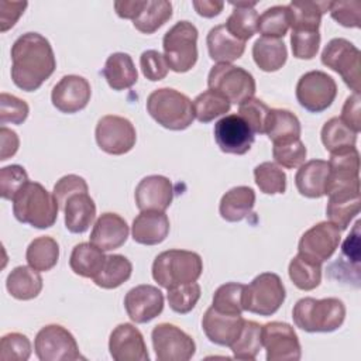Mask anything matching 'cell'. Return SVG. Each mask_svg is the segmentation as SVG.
<instances>
[{
    "instance_id": "obj_13",
    "label": "cell",
    "mask_w": 361,
    "mask_h": 361,
    "mask_svg": "<svg viewBox=\"0 0 361 361\" xmlns=\"http://www.w3.org/2000/svg\"><path fill=\"white\" fill-rule=\"evenodd\" d=\"M151 338L158 361H188L196 353L193 338L171 323L157 324L152 329Z\"/></svg>"
},
{
    "instance_id": "obj_10",
    "label": "cell",
    "mask_w": 361,
    "mask_h": 361,
    "mask_svg": "<svg viewBox=\"0 0 361 361\" xmlns=\"http://www.w3.org/2000/svg\"><path fill=\"white\" fill-rule=\"evenodd\" d=\"M34 350L41 361H76L83 358L73 334L61 324H47L35 336Z\"/></svg>"
},
{
    "instance_id": "obj_54",
    "label": "cell",
    "mask_w": 361,
    "mask_h": 361,
    "mask_svg": "<svg viewBox=\"0 0 361 361\" xmlns=\"http://www.w3.org/2000/svg\"><path fill=\"white\" fill-rule=\"evenodd\" d=\"M89 188H87V183L86 180L79 176V175H65L62 176L55 185H54V190H52V195L59 206V210H63L65 209V204L66 202L69 200L71 196L76 195V193H83V192H87Z\"/></svg>"
},
{
    "instance_id": "obj_55",
    "label": "cell",
    "mask_w": 361,
    "mask_h": 361,
    "mask_svg": "<svg viewBox=\"0 0 361 361\" xmlns=\"http://www.w3.org/2000/svg\"><path fill=\"white\" fill-rule=\"evenodd\" d=\"M140 66H141L142 75L151 82L162 80L168 75V69H169L165 61V56L155 49H147L141 54Z\"/></svg>"
},
{
    "instance_id": "obj_12",
    "label": "cell",
    "mask_w": 361,
    "mask_h": 361,
    "mask_svg": "<svg viewBox=\"0 0 361 361\" xmlns=\"http://www.w3.org/2000/svg\"><path fill=\"white\" fill-rule=\"evenodd\" d=\"M94 137L99 148L110 155H124L130 152L137 141L133 123L121 116H103L96 126Z\"/></svg>"
},
{
    "instance_id": "obj_59",
    "label": "cell",
    "mask_w": 361,
    "mask_h": 361,
    "mask_svg": "<svg viewBox=\"0 0 361 361\" xmlns=\"http://www.w3.org/2000/svg\"><path fill=\"white\" fill-rule=\"evenodd\" d=\"M147 0H130V1H114V10L120 18L134 20L145 7Z\"/></svg>"
},
{
    "instance_id": "obj_26",
    "label": "cell",
    "mask_w": 361,
    "mask_h": 361,
    "mask_svg": "<svg viewBox=\"0 0 361 361\" xmlns=\"http://www.w3.org/2000/svg\"><path fill=\"white\" fill-rule=\"evenodd\" d=\"M65 227L73 234H82L87 231L96 217L94 200L87 192L76 193L69 197L63 209Z\"/></svg>"
},
{
    "instance_id": "obj_45",
    "label": "cell",
    "mask_w": 361,
    "mask_h": 361,
    "mask_svg": "<svg viewBox=\"0 0 361 361\" xmlns=\"http://www.w3.org/2000/svg\"><path fill=\"white\" fill-rule=\"evenodd\" d=\"M289 30V17L286 6H274L267 8L258 17V31L262 37L283 38Z\"/></svg>"
},
{
    "instance_id": "obj_57",
    "label": "cell",
    "mask_w": 361,
    "mask_h": 361,
    "mask_svg": "<svg viewBox=\"0 0 361 361\" xmlns=\"http://www.w3.org/2000/svg\"><path fill=\"white\" fill-rule=\"evenodd\" d=\"M27 6V1H0V31L6 32L14 27Z\"/></svg>"
},
{
    "instance_id": "obj_51",
    "label": "cell",
    "mask_w": 361,
    "mask_h": 361,
    "mask_svg": "<svg viewBox=\"0 0 361 361\" xmlns=\"http://www.w3.org/2000/svg\"><path fill=\"white\" fill-rule=\"evenodd\" d=\"M28 175L21 165H8L0 169V195L6 200H11L28 183Z\"/></svg>"
},
{
    "instance_id": "obj_7",
    "label": "cell",
    "mask_w": 361,
    "mask_h": 361,
    "mask_svg": "<svg viewBox=\"0 0 361 361\" xmlns=\"http://www.w3.org/2000/svg\"><path fill=\"white\" fill-rule=\"evenodd\" d=\"M285 298L286 290L279 275L262 272L244 286L243 309L259 316H272L279 310Z\"/></svg>"
},
{
    "instance_id": "obj_27",
    "label": "cell",
    "mask_w": 361,
    "mask_h": 361,
    "mask_svg": "<svg viewBox=\"0 0 361 361\" xmlns=\"http://www.w3.org/2000/svg\"><path fill=\"white\" fill-rule=\"evenodd\" d=\"M255 204V192L250 186H234L226 192L219 204L220 216L230 223L248 217Z\"/></svg>"
},
{
    "instance_id": "obj_15",
    "label": "cell",
    "mask_w": 361,
    "mask_h": 361,
    "mask_svg": "<svg viewBox=\"0 0 361 361\" xmlns=\"http://www.w3.org/2000/svg\"><path fill=\"white\" fill-rule=\"evenodd\" d=\"M217 147L226 154L244 155L251 149L255 135L245 120L238 114H227L221 117L213 128Z\"/></svg>"
},
{
    "instance_id": "obj_40",
    "label": "cell",
    "mask_w": 361,
    "mask_h": 361,
    "mask_svg": "<svg viewBox=\"0 0 361 361\" xmlns=\"http://www.w3.org/2000/svg\"><path fill=\"white\" fill-rule=\"evenodd\" d=\"M262 326L254 320H244L243 330L237 340L230 345L234 358L254 361L262 347Z\"/></svg>"
},
{
    "instance_id": "obj_4",
    "label": "cell",
    "mask_w": 361,
    "mask_h": 361,
    "mask_svg": "<svg viewBox=\"0 0 361 361\" xmlns=\"http://www.w3.org/2000/svg\"><path fill=\"white\" fill-rule=\"evenodd\" d=\"M202 271L203 262L200 255L188 250L164 251L152 262V278L165 289L196 282Z\"/></svg>"
},
{
    "instance_id": "obj_16",
    "label": "cell",
    "mask_w": 361,
    "mask_h": 361,
    "mask_svg": "<svg viewBox=\"0 0 361 361\" xmlns=\"http://www.w3.org/2000/svg\"><path fill=\"white\" fill-rule=\"evenodd\" d=\"M340 230L330 221H320L305 231L298 244V252L323 264L338 248Z\"/></svg>"
},
{
    "instance_id": "obj_53",
    "label": "cell",
    "mask_w": 361,
    "mask_h": 361,
    "mask_svg": "<svg viewBox=\"0 0 361 361\" xmlns=\"http://www.w3.org/2000/svg\"><path fill=\"white\" fill-rule=\"evenodd\" d=\"M330 16L340 25L348 28H358L361 25V3L351 1H330Z\"/></svg>"
},
{
    "instance_id": "obj_24",
    "label": "cell",
    "mask_w": 361,
    "mask_h": 361,
    "mask_svg": "<svg viewBox=\"0 0 361 361\" xmlns=\"http://www.w3.org/2000/svg\"><path fill=\"white\" fill-rule=\"evenodd\" d=\"M329 176V162L323 159H310L302 164L295 175V185L302 196L320 199L324 196Z\"/></svg>"
},
{
    "instance_id": "obj_43",
    "label": "cell",
    "mask_w": 361,
    "mask_h": 361,
    "mask_svg": "<svg viewBox=\"0 0 361 361\" xmlns=\"http://www.w3.org/2000/svg\"><path fill=\"white\" fill-rule=\"evenodd\" d=\"M254 179L265 195H281L286 190V173L275 162H262L254 168Z\"/></svg>"
},
{
    "instance_id": "obj_20",
    "label": "cell",
    "mask_w": 361,
    "mask_h": 361,
    "mask_svg": "<svg viewBox=\"0 0 361 361\" xmlns=\"http://www.w3.org/2000/svg\"><path fill=\"white\" fill-rule=\"evenodd\" d=\"M137 207L144 210L165 212L173 199V186L166 176L149 175L140 180L134 192Z\"/></svg>"
},
{
    "instance_id": "obj_35",
    "label": "cell",
    "mask_w": 361,
    "mask_h": 361,
    "mask_svg": "<svg viewBox=\"0 0 361 361\" xmlns=\"http://www.w3.org/2000/svg\"><path fill=\"white\" fill-rule=\"evenodd\" d=\"M360 192L357 193H338L329 196L326 214L331 224L340 231L345 230L351 220L360 213Z\"/></svg>"
},
{
    "instance_id": "obj_58",
    "label": "cell",
    "mask_w": 361,
    "mask_h": 361,
    "mask_svg": "<svg viewBox=\"0 0 361 361\" xmlns=\"http://www.w3.org/2000/svg\"><path fill=\"white\" fill-rule=\"evenodd\" d=\"M0 138H1V154H0V161H6L8 158H11L20 145V140L16 131L7 128V127H1L0 128Z\"/></svg>"
},
{
    "instance_id": "obj_28",
    "label": "cell",
    "mask_w": 361,
    "mask_h": 361,
    "mask_svg": "<svg viewBox=\"0 0 361 361\" xmlns=\"http://www.w3.org/2000/svg\"><path fill=\"white\" fill-rule=\"evenodd\" d=\"M102 73L107 80L109 86L117 92L130 89L134 83H137L138 79L133 58L126 52L111 54L106 59Z\"/></svg>"
},
{
    "instance_id": "obj_2",
    "label": "cell",
    "mask_w": 361,
    "mask_h": 361,
    "mask_svg": "<svg viewBox=\"0 0 361 361\" xmlns=\"http://www.w3.org/2000/svg\"><path fill=\"white\" fill-rule=\"evenodd\" d=\"M296 327L307 333H331L341 327L345 319V306L337 298H302L292 310Z\"/></svg>"
},
{
    "instance_id": "obj_23",
    "label": "cell",
    "mask_w": 361,
    "mask_h": 361,
    "mask_svg": "<svg viewBox=\"0 0 361 361\" xmlns=\"http://www.w3.org/2000/svg\"><path fill=\"white\" fill-rule=\"evenodd\" d=\"M169 219L165 212L144 210L133 221V240L142 245L161 244L169 234Z\"/></svg>"
},
{
    "instance_id": "obj_33",
    "label": "cell",
    "mask_w": 361,
    "mask_h": 361,
    "mask_svg": "<svg viewBox=\"0 0 361 361\" xmlns=\"http://www.w3.org/2000/svg\"><path fill=\"white\" fill-rule=\"evenodd\" d=\"M104 261V251L92 243H80L76 244L71 252L69 267L76 275L93 279L103 268Z\"/></svg>"
},
{
    "instance_id": "obj_52",
    "label": "cell",
    "mask_w": 361,
    "mask_h": 361,
    "mask_svg": "<svg viewBox=\"0 0 361 361\" xmlns=\"http://www.w3.org/2000/svg\"><path fill=\"white\" fill-rule=\"evenodd\" d=\"M30 113L28 104L14 94H0V124H23Z\"/></svg>"
},
{
    "instance_id": "obj_32",
    "label": "cell",
    "mask_w": 361,
    "mask_h": 361,
    "mask_svg": "<svg viewBox=\"0 0 361 361\" xmlns=\"http://www.w3.org/2000/svg\"><path fill=\"white\" fill-rule=\"evenodd\" d=\"M233 13L226 21L227 31L240 41L250 39L258 31V13L254 8L255 1H240L231 3Z\"/></svg>"
},
{
    "instance_id": "obj_8",
    "label": "cell",
    "mask_w": 361,
    "mask_h": 361,
    "mask_svg": "<svg viewBox=\"0 0 361 361\" xmlns=\"http://www.w3.org/2000/svg\"><path fill=\"white\" fill-rule=\"evenodd\" d=\"M207 86L221 93L230 103L241 104L254 97L255 79L241 66L233 63H216L207 76Z\"/></svg>"
},
{
    "instance_id": "obj_5",
    "label": "cell",
    "mask_w": 361,
    "mask_h": 361,
    "mask_svg": "<svg viewBox=\"0 0 361 361\" xmlns=\"http://www.w3.org/2000/svg\"><path fill=\"white\" fill-rule=\"evenodd\" d=\"M147 111L164 128L172 131L186 130L195 120L192 100L172 89H155L147 97Z\"/></svg>"
},
{
    "instance_id": "obj_60",
    "label": "cell",
    "mask_w": 361,
    "mask_h": 361,
    "mask_svg": "<svg viewBox=\"0 0 361 361\" xmlns=\"http://www.w3.org/2000/svg\"><path fill=\"white\" fill-rule=\"evenodd\" d=\"M196 13L202 17L212 18L214 16H219L223 11L224 3L223 1H213V0H202V1H193L192 3Z\"/></svg>"
},
{
    "instance_id": "obj_18",
    "label": "cell",
    "mask_w": 361,
    "mask_h": 361,
    "mask_svg": "<svg viewBox=\"0 0 361 361\" xmlns=\"http://www.w3.org/2000/svg\"><path fill=\"white\" fill-rule=\"evenodd\" d=\"M124 307L134 323H148L164 310V293L154 285H138L124 296Z\"/></svg>"
},
{
    "instance_id": "obj_21",
    "label": "cell",
    "mask_w": 361,
    "mask_h": 361,
    "mask_svg": "<svg viewBox=\"0 0 361 361\" xmlns=\"http://www.w3.org/2000/svg\"><path fill=\"white\" fill-rule=\"evenodd\" d=\"M244 320L241 314H226L214 310L212 306L204 312L202 319V329L206 337L217 344L230 347L240 336Z\"/></svg>"
},
{
    "instance_id": "obj_1",
    "label": "cell",
    "mask_w": 361,
    "mask_h": 361,
    "mask_svg": "<svg viewBox=\"0 0 361 361\" xmlns=\"http://www.w3.org/2000/svg\"><path fill=\"white\" fill-rule=\"evenodd\" d=\"M56 68L49 41L38 32L20 35L11 47V79L24 92H34Z\"/></svg>"
},
{
    "instance_id": "obj_22",
    "label": "cell",
    "mask_w": 361,
    "mask_h": 361,
    "mask_svg": "<svg viewBox=\"0 0 361 361\" xmlns=\"http://www.w3.org/2000/svg\"><path fill=\"white\" fill-rule=\"evenodd\" d=\"M128 224L117 213H103L90 233V243L102 251L120 248L128 238Z\"/></svg>"
},
{
    "instance_id": "obj_31",
    "label": "cell",
    "mask_w": 361,
    "mask_h": 361,
    "mask_svg": "<svg viewBox=\"0 0 361 361\" xmlns=\"http://www.w3.org/2000/svg\"><path fill=\"white\" fill-rule=\"evenodd\" d=\"M252 58L261 71L276 72L285 65L288 49L285 42L279 38L259 37L252 45Z\"/></svg>"
},
{
    "instance_id": "obj_41",
    "label": "cell",
    "mask_w": 361,
    "mask_h": 361,
    "mask_svg": "<svg viewBox=\"0 0 361 361\" xmlns=\"http://www.w3.org/2000/svg\"><path fill=\"white\" fill-rule=\"evenodd\" d=\"M193 113L200 123H210L230 111L231 103L216 90H204L193 100Z\"/></svg>"
},
{
    "instance_id": "obj_50",
    "label": "cell",
    "mask_w": 361,
    "mask_h": 361,
    "mask_svg": "<svg viewBox=\"0 0 361 361\" xmlns=\"http://www.w3.org/2000/svg\"><path fill=\"white\" fill-rule=\"evenodd\" d=\"M268 113L269 107L262 100L251 97L240 104L237 114L245 120L254 134H265Z\"/></svg>"
},
{
    "instance_id": "obj_39",
    "label": "cell",
    "mask_w": 361,
    "mask_h": 361,
    "mask_svg": "<svg viewBox=\"0 0 361 361\" xmlns=\"http://www.w3.org/2000/svg\"><path fill=\"white\" fill-rule=\"evenodd\" d=\"M172 17V4L166 0H147L144 10L133 20V25L142 34H154Z\"/></svg>"
},
{
    "instance_id": "obj_11",
    "label": "cell",
    "mask_w": 361,
    "mask_h": 361,
    "mask_svg": "<svg viewBox=\"0 0 361 361\" xmlns=\"http://www.w3.org/2000/svg\"><path fill=\"white\" fill-rule=\"evenodd\" d=\"M337 96L336 80L323 71L303 73L296 83V99L310 113L327 110Z\"/></svg>"
},
{
    "instance_id": "obj_36",
    "label": "cell",
    "mask_w": 361,
    "mask_h": 361,
    "mask_svg": "<svg viewBox=\"0 0 361 361\" xmlns=\"http://www.w3.org/2000/svg\"><path fill=\"white\" fill-rule=\"evenodd\" d=\"M133 272L131 261L121 255H106V261L100 272L93 278V282L103 289H116L127 282Z\"/></svg>"
},
{
    "instance_id": "obj_49",
    "label": "cell",
    "mask_w": 361,
    "mask_h": 361,
    "mask_svg": "<svg viewBox=\"0 0 361 361\" xmlns=\"http://www.w3.org/2000/svg\"><path fill=\"white\" fill-rule=\"evenodd\" d=\"M319 30H292L290 47L292 54L298 59H313L319 51Z\"/></svg>"
},
{
    "instance_id": "obj_19",
    "label": "cell",
    "mask_w": 361,
    "mask_h": 361,
    "mask_svg": "<svg viewBox=\"0 0 361 361\" xmlns=\"http://www.w3.org/2000/svg\"><path fill=\"white\" fill-rule=\"evenodd\" d=\"M109 351L116 361H148L149 355L141 331L131 323H121L113 329Z\"/></svg>"
},
{
    "instance_id": "obj_17",
    "label": "cell",
    "mask_w": 361,
    "mask_h": 361,
    "mask_svg": "<svg viewBox=\"0 0 361 361\" xmlns=\"http://www.w3.org/2000/svg\"><path fill=\"white\" fill-rule=\"evenodd\" d=\"M90 96L92 89L87 79L79 75H65L52 87L51 102L61 113L73 114L87 106Z\"/></svg>"
},
{
    "instance_id": "obj_47",
    "label": "cell",
    "mask_w": 361,
    "mask_h": 361,
    "mask_svg": "<svg viewBox=\"0 0 361 361\" xmlns=\"http://www.w3.org/2000/svg\"><path fill=\"white\" fill-rule=\"evenodd\" d=\"M31 355V343L23 333H7L0 340L1 361H27Z\"/></svg>"
},
{
    "instance_id": "obj_29",
    "label": "cell",
    "mask_w": 361,
    "mask_h": 361,
    "mask_svg": "<svg viewBox=\"0 0 361 361\" xmlns=\"http://www.w3.org/2000/svg\"><path fill=\"white\" fill-rule=\"evenodd\" d=\"M6 288L14 299L31 300L41 293L42 278L39 271L31 268L30 265H18L7 275Z\"/></svg>"
},
{
    "instance_id": "obj_3",
    "label": "cell",
    "mask_w": 361,
    "mask_h": 361,
    "mask_svg": "<svg viewBox=\"0 0 361 361\" xmlns=\"http://www.w3.org/2000/svg\"><path fill=\"white\" fill-rule=\"evenodd\" d=\"M59 206L52 193L41 183L28 182L13 199L14 217L35 228H49L55 224Z\"/></svg>"
},
{
    "instance_id": "obj_34",
    "label": "cell",
    "mask_w": 361,
    "mask_h": 361,
    "mask_svg": "<svg viewBox=\"0 0 361 361\" xmlns=\"http://www.w3.org/2000/svg\"><path fill=\"white\" fill-rule=\"evenodd\" d=\"M286 7L292 30H319L330 1H292Z\"/></svg>"
},
{
    "instance_id": "obj_9",
    "label": "cell",
    "mask_w": 361,
    "mask_h": 361,
    "mask_svg": "<svg viewBox=\"0 0 361 361\" xmlns=\"http://www.w3.org/2000/svg\"><path fill=\"white\" fill-rule=\"evenodd\" d=\"M361 52L345 38H333L322 52V63L337 72L344 83L354 92L361 89Z\"/></svg>"
},
{
    "instance_id": "obj_56",
    "label": "cell",
    "mask_w": 361,
    "mask_h": 361,
    "mask_svg": "<svg viewBox=\"0 0 361 361\" xmlns=\"http://www.w3.org/2000/svg\"><path fill=\"white\" fill-rule=\"evenodd\" d=\"M341 121L354 133L361 131V97L360 93L350 94L341 109Z\"/></svg>"
},
{
    "instance_id": "obj_30",
    "label": "cell",
    "mask_w": 361,
    "mask_h": 361,
    "mask_svg": "<svg viewBox=\"0 0 361 361\" xmlns=\"http://www.w3.org/2000/svg\"><path fill=\"white\" fill-rule=\"evenodd\" d=\"M300 121L286 109H269L265 134L274 144L288 142L300 138Z\"/></svg>"
},
{
    "instance_id": "obj_42",
    "label": "cell",
    "mask_w": 361,
    "mask_h": 361,
    "mask_svg": "<svg viewBox=\"0 0 361 361\" xmlns=\"http://www.w3.org/2000/svg\"><path fill=\"white\" fill-rule=\"evenodd\" d=\"M320 137L324 148L329 152L355 145L357 142V133L347 127L340 117H331L329 121H326L322 128Z\"/></svg>"
},
{
    "instance_id": "obj_48",
    "label": "cell",
    "mask_w": 361,
    "mask_h": 361,
    "mask_svg": "<svg viewBox=\"0 0 361 361\" xmlns=\"http://www.w3.org/2000/svg\"><path fill=\"white\" fill-rule=\"evenodd\" d=\"M272 155L274 159L278 165L286 168V169H293L305 164L307 149L305 144L302 142L300 138L288 141V142H281V144H274L272 148Z\"/></svg>"
},
{
    "instance_id": "obj_14",
    "label": "cell",
    "mask_w": 361,
    "mask_h": 361,
    "mask_svg": "<svg viewBox=\"0 0 361 361\" xmlns=\"http://www.w3.org/2000/svg\"><path fill=\"white\" fill-rule=\"evenodd\" d=\"M262 345L268 361H299L302 348L293 327L283 322H269L262 326Z\"/></svg>"
},
{
    "instance_id": "obj_25",
    "label": "cell",
    "mask_w": 361,
    "mask_h": 361,
    "mask_svg": "<svg viewBox=\"0 0 361 361\" xmlns=\"http://www.w3.org/2000/svg\"><path fill=\"white\" fill-rule=\"evenodd\" d=\"M209 56L219 63H231L243 56L245 42L233 37L224 24L213 27L206 38Z\"/></svg>"
},
{
    "instance_id": "obj_38",
    "label": "cell",
    "mask_w": 361,
    "mask_h": 361,
    "mask_svg": "<svg viewBox=\"0 0 361 361\" xmlns=\"http://www.w3.org/2000/svg\"><path fill=\"white\" fill-rule=\"evenodd\" d=\"M288 274L298 289L313 290L322 282V264L298 252L289 262Z\"/></svg>"
},
{
    "instance_id": "obj_46",
    "label": "cell",
    "mask_w": 361,
    "mask_h": 361,
    "mask_svg": "<svg viewBox=\"0 0 361 361\" xmlns=\"http://www.w3.org/2000/svg\"><path fill=\"white\" fill-rule=\"evenodd\" d=\"M166 299L169 307L180 314H186L196 306L200 299V285L196 282L173 286L168 289Z\"/></svg>"
},
{
    "instance_id": "obj_37",
    "label": "cell",
    "mask_w": 361,
    "mask_h": 361,
    "mask_svg": "<svg viewBox=\"0 0 361 361\" xmlns=\"http://www.w3.org/2000/svg\"><path fill=\"white\" fill-rule=\"evenodd\" d=\"M25 259L31 268L39 272L52 269L59 259V245L56 240L49 235L34 238L27 247Z\"/></svg>"
},
{
    "instance_id": "obj_6",
    "label": "cell",
    "mask_w": 361,
    "mask_h": 361,
    "mask_svg": "<svg viewBox=\"0 0 361 361\" xmlns=\"http://www.w3.org/2000/svg\"><path fill=\"white\" fill-rule=\"evenodd\" d=\"M197 28L188 20L178 21L164 35L162 47L168 68L176 73L190 71L197 62Z\"/></svg>"
},
{
    "instance_id": "obj_44",
    "label": "cell",
    "mask_w": 361,
    "mask_h": 361,
    "mask_svg": "<svg viewBox=\"0 0 361 361\" xmlns=\"http://www.w3.org/2000/svg\"><path fill=\"white\" fill-rule=\"evenodd\" d=\"M244 286L245 285L238 282H227L220 285L213 295L212 307L226 314H235V316L241 314L244 312L243 309Z\"/></svg>"
}]
</instances>
